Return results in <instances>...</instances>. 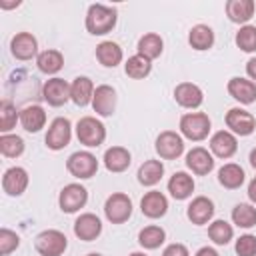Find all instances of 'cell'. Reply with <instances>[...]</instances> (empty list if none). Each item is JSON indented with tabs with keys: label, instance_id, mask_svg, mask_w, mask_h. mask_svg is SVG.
Here are the masks:
<instances>
[{
	"label": "cell",
	"instance_id": "cell-1",
	"mask_svg": "<svg viewBox=\"0 0 256 256\" xmlns=\"http://www.w3.org/2000/svg\"><path fill=\"white\" fill-rule=\"evenodd\" d=\"M118 20L116 8L106 4H92L86 12V30L94 36H104L114 30Z\"/></svg>",
	"mask_w": 256,
	"mask_h": 256
},
{
	"label": "cell",
	"instance_id": "cell-2",
	"mask_svg": "<svg viewBox=\"0 0 256 256\" xmlns=\"http://www.w3.org/2000/svg\"><path fill=\"white\" fill-rule=\"evenodd\" d=\"M210 128H212V122L204 112H186L180 118V132L184 138L192 142L204 140L210 134Z\"/></svg>",
	"mask_w": 256,
	"mask_h": 256
},
{
	"label": "cell",
	"instance_id": "cell-3",
	"mask_svg": "<svg viewBox=\"0 0 256 256\" xmlns=\"http://www.w3.org/2000/svg\"><path fill=\"white\" fill-rule=\"evenodd\" d=\"M76 136L80 144L88 148H96L106 140V126L94 116H84L76 124Z\"/></svg>",
	"mask_w": 256,
	"mask_h": 256
},
{
	"label": "cell",
	"instance_id": "cell-4",
	"mask_svg": "<svg viewBox=\"0 0 256 256\" xmlns=\"http://www.w3.org/2000/svg\"><path fill=\"white\" fill-rule=\"evenodd\" d=\"M34 246H36V252L40 256H62L66 246H68V238L64 232L50 228V230H44L36 236Z\"/></svg>",
	"mask_w": 256,
	"mask_h": 256
},
{
	"label": "cell",
	"instance_id": "cell-5",
	"mask_svg": "<svg viewBox=\"0 0 256 256\" xmlns=\"http://www.w3.org/2000/svg\"><path fill=\"white\" fill-rule=\"evenodd\" d=\"M66 170L74 176V178H80V180H86V178H92L96 172H98V160L92 152L88 150H78L74 154L68 156L66 160Z\"/></svg>",
	"mask_w": 256,
	"mask_h": 256
},
{
	"label": "cell",
	"instance_id": "cell-6",
	"mask_svg": "<svg viewBox=\"0 0 256 256\" xmlns=\"http://www.w3.org/2000/svg\"><path fill=\"white\" fill-rule=\"evenodd\" d=\"M104 214L112 224H124L132 216V200L124 192H114L104 202Z\"/></svg>",
	"mask_w": 256,
	"mask_h": 256
},
{
	"label": "cell",
	"instance_id": "cell-7",
	"mask_svg": "<svg viewBox=\"0 0 256 256\" xmlns=\"http://www.w3.org/2000/svg\"><path fill=\"white\" fill-rule=\"evenodd\" d=\"M88 202V190L82 186V184H66L62 190H60V196H58V204H60V210L66 212V214H74L78 212L80 208H84Z\"/></svg>",
	"mask_w": 256,
	"mask_h": 256
},
{
	"label": "cell",
	"instance_id": "cell-8",
	"mask_svg": "<svg viewBox=\"0 0 256 256\" xmlns=\"http://www.w3.org/2000/svg\"><path fill=\"white\" fill-rule=\"evenodd\" d=\"M70 138H72V124L68 118L64 116H58L50 122L48 126V132H46V146L50 150H62L70 144Z\"/></svg>",
	"mask_w": 256,
	"mask_h": 256
},
{
	"label": "cell",
	"instance_id": "cell-9",
	"mask_svg": "<svg viewBox=\"0 0 256 256\" xmlns=\"http://www.w3.org/2000/svg\"><path fill=\"white\" fill-rule=\"evenodd\" d=\"M224 120L234 136H250L256 130V118L244 108H230Z\"/></svg>",
	"mask_w": 256,
	"mask_h": 256
},
{
	"label": "cell",
	"instance_id": "cell-10",
	"mask_svg": "<svg viewBox=\"0 0 256 256\" xmlns=\"http://www.w3.org/2000/svg\"><path fill=\"white\" fill-rule=\"evenodd\" d=\"M154 148H156V152H158L160 158H164V160H176L184 152V140H182V136L178 132L164 130V132L158 134Z\"/></svg>",
	"mask_w": 256,
	"mask_h": 256
},
{
	"label": "cell",
	"instance_id": "cell-11",
	"mask_svg": "<svg viewBox=\"0 0 256 256\" xmlns=\"http://www.w3.org/2000/svg\"><path fill=\"white\" fill-rule=\"evenodd\" d=\"M42 96L50 106H64L70 100V84L58 76L50 78L42 86Z\"/></svg>",
	"mask_w": 256,
	"mask_h": 256
},
{
	"label": "cell",
	"instance_id": "cell-12",
	"mask_svg": "<svg viewBox=\"0 0 256 256\" xmlns=\"http://www.w3.org/2000/svg\"><path fill=\"white\" fill-rule=\"evenodd\" d=\"M116 90L112 88V86H108V84H100V86H96V90H94V98H92V108H94V112L98 114V116H104V118H108V116H112L114 114V110H116Z\"/></svg>",
	"mask_w": 256,
	"mask_h": 256
},
{
	"label": "cell",
	"instance_id": "cell-13",
	"mask_svg": "<svg viewBox=\"0 0 256 256\" xmlns=\"http://www.w3.org/2000/svg\"><path fill=\"white\" fill-rule=\"evenodd\" d=\"M10 52L16 60H32L38 52V40L30 32H18L10 40Z\"/></svg>",
	"mask_w": 256,
	"mask_h": 256
},
{
	"label": "cell",
	"instance_id": "cell-14",
	"mask_svg": "<svg viewBox=\"0 0 256 256\" xmlns=\"http://www.w3.org/2000/svg\"><path fill=\"white\" fill-rule=\"evenodd\" d=\"M174 100L176 104H180L182 108H188V110H194L198 106H202L204 102V92L200 86L192 84V82H180L176 88H174Z\"/></svg>",
	"mask_w": 256,
	"mask_h": 256
},
{
	"label": "cell",
	"instance_id": "cell-15",
	"mask_svg": "<svg viewBox=\"0 0 256 256\" xmlns=\"http://www.w3.org/2000/svg\"><path fill=\"white\" fill-rule=\"evenodd\" d=\"M74 234L80 240H84V242L96 240L102 234V222H100V218L96 214H92V212L80 214L76 218V222H74Z\"/></svg>",
	"mask_w": 256,
	"mask_h": 256
},
{
	"label": "cell",
	"instance_id": "cell-16",
	"mask_svg": "<svg viewBox=\"0 0 256 256\" xmlns=\"http://www.w3.org/2000/svg\"><path fill=\"white\" fill-rule=\"evenodd\" d=\"M210 150L218 158H232L238 150V140L230 130H218L210 138Z\"/></svg>",
	"mask_w": 256,
	"mask_h": 256
},
{
	"label": "cell",
	"instance_id": "cell-17",
	"mask_svg": "<svg viewBox=\"0 0 256 256\" xmlns=\"http://www.w3.org/2000/svg\"><path fill=\"white\" fill-rule=\"evenodd\" d=\"M140 210L146 218H162L168 212V198L160 192V190H150L142 196L140 200Z\"/></svg>",
	"mask_w": 256,
	"mask_h": 256
},
{
	"label": "cell",
	"instance_id": "cell-18",
	"mask_svg": "<svg viewBox=\"0 0 256 256\" xmlns=\"http://www.w3.org/2000/svg\"><path fill=\"white\" fill-rule=\"evenodd\" d=\"M186 216H188V220H190L192 224L204 226V224H208V222L212 220V216H214V202H212L210 198H206V196H196V198L188 204Z\"/></svg>",
	"mask_w": 256,
	"mask_h": 256
},
{
	"label": "cell",
	"instance_id": "cell-19",
	"mask_svg": "<svg viewBox=\"0 0 256 256\" xmlns=\"http://www.w3.org/2000/svg\"><path fill=\"white\" fill-rule=\"evenodd\" d=\"M228 94L240 102V104H252L256 102V82L242 78V76H234L228 80Z\"/></svg>",
	"mask_w": 256,
	"mask_h": 256
},
{
	"label": "cell",
	"instance_id": "cell-20",
	"mask_svg": "<svg viewBox=\"0 0 256 256\" xmlns=\"http://www.w3.org/2000/svg\"><path fill=\"white\" fill-rule=\"evenodd\" d=\"M28 188V172L22 166H12L2 176V190L8 196H20Z\"/></svg>",
	"mask_w": 256,
	"mask_h": 256
},
{
	"label": "cell",
	"instance_id": "cell-21",
	"mask_svg": "<svg viewBox=\"0 0 256 256\" xmlns=\"http://www.w3.org/2000/svg\"><path fill=\"white\" fill-rule=\"evenodd\" d=\"M186 166H188L194 174L206 176V174H210L212 168H214V158H212V154H210L206 148L194 146V148L186 154Z\"/></svg>",
	"mask_w": 256,
	"mask_h": 256
},
{
	"label": "cell",
	"instance_id": "cell-22",
	"mask_svg": "<svg viewBox=\"0 0 256 256\" xmlns=\"http://www.w3.org/2000/svg\"><path fill=\"white\" fill-rule=\"evenodd\" d=\"M94 90L96 88H94V84L88 76H78L70 84V100L76 106H88V104H92Z\"/></svg>",
	"mask_w": 256,
	"mask_h": 256
},
{
	"label": "cell",
	"instance_id": "cell-23",
	"mask_svg": "<svg viewBox=\"0 0 256 256\" xmlns=\"http://www.w3.org/2000/svg\"><path fill=\"white\" fill-rule=\"evenodd\" d=\"M104 166L108 172H124L128 170L130 162H132V156L128 152V148L124 146H112L104 152Z\"/></svg>",
	"mask_w": 256,
	"mask_h": 256
},
{
	"label": "cell",
	"instance_id": "cell-24",
	"mask_svg": "<svg viewBox=\"0 0 256 256\" xmlns=\"http://www.w3.org/2000/svg\"><path fill=\"white\" fill-rule=\"evenodd\" d=\"M256 12V4L254 0H228L226 2V16L236 22V24H244L254 16Z\"/></svg>",
	"mask_w": 256,
	"mask_h": 256
},
{
	"label": "cell",
	"instance_id": "cell-25",
	"mask_svg": "<svg viewBox=\"0 0 256 256\" xmlns=\"http://www.w3.org/2000/svg\"><path fill=\"white\" fill-rule=\"evenodd\" d=\"M20 124L26 132H40L46 126V112L42 106L32 104L20 110Z\"/></svg>",
	"mask_w": 256,
	"mask_h": 256
},
{
	"label": "cell",
	"instance_id": "cell-26",
	"mask_svg": "<svg viewBox=\"0 0 256 256\" xmlns=\"http://www.w3.org/2000/svg\"><path fill=\"white\" fill-rule=\"evenodd\" d=\"M168 192L176 200H186L194 192V178L186 172H174L168 180Z\"/></svg>",
	"mask_w": 256,
	"mask_h": 256
},
{
	"label": "cell",
	"instance_id": "cell-27",
	"mask_svg": "<svg viewBox=\"0 0 256 256\" xmlns=\"http://www.w3.org/2000/svg\"><path fill=\"white\" fill-rule=\"evenodd\" d=\"M122 58H124L122 48H120L116 42H112V40H104V42H100V44L96 46V60H98L102 66H106V68L118 66V64L122 62Z\"/></svg>",
	"mask_w": 256,
	"mask_h": 256
},
{
	"label": "cell",
	"instance_id": "cell-28",
	"mask_svg": "<svg viewBox=\"0 0 256 256\" xmlns=\"http://www.w3.org/2000/svg\"><path fill=\"white\" fill-rule=\"evenodd\" d=\"M138 182L142 186H156L164 176V164L162 160H146L138 168Z\"/></svg>",
	"mask_w": 256,
	"mask_h": 256
},
{
	"label": "cell",
	"instance_id": "cell-29",
	"mask_svg": "<svg viewBox=\"0 0 256 256\" xmlns=\"http://www.w3.org/2000/svg\"><path fill=\"white\" fill-rule=\"evenodd\" d=\"M244 178H246V174H244L242 166L240 164H234V162H228V164H224L218 170V182L224 188H228V190L240 188L244 184Z\"/></svg>",
	"mask_w": 256,
	"mask_h": 256
},
{
	"label": "cell",
	"instance_id": "cell-30",
	"mask_svg": "<svg viewBox=\"0 0 256 256\" xmlns=\"http://www.w3.org/2000/svg\"><path fill=\"white\" fill-rule=\"evenodd\" d=\"M188 42L194 50H208L214 44V30L206 24H196L188 32Z\"/></svg>",
	"mask_w": 256,
	"mask_h": 256
},
{
	"label": "cell",
	"instance_id": "cell-31",
	"mask_svg": "<svg viewBox=\"0 0 256 256\" xmlns=\"http://www.w3.org/2000/svg\"><path fill=\"white\" fill-rule=\"evenodd\" d=\"M36 66L44 74H56L64 66V56H62L60 50H52V48L50 50H44V52H40L36 56Z\"/></svg>",
	"mask_w": 256,
	"mask_h": 256
},
{
	"label": "cell",
	"instance_id": "cell-32",
	"mask_svg": "<svg viewBox=\"0 0 256 256\" xmlns=\"http://www.w3.org/2000/svg\"><path fill=\"white\" fill-rule=\"evenodd\" d=\"M136 48H138V54H140V56H144V58H148V60H154V58H158V56L162 54L164 42H162V38H160L156 32H148V34L140 36Z\"/></svg>",
	"mask_w": 256,
	"mask_h": 256
},
{
	"label": "cell",
	"instance_id": "cell-33",
	"mask_svg": "<svg viewBox=\"0 0 256 256\" xmlns=\"http://www.w3.org/2000/svg\"><path fill=\"white\" fill-rule=\"evenodd\" d=\"M164 240H166V232H164V228H160L156 224H150V226H146L138 232V244L146 250L160 248L164 244Z\"/></svg>",
	"mask_w": 256,
	"mask_h": 256
},
{
	"label": "cell",
	"instance_id": "cell-34",
	"mask_svg": "<svg viewBox=\"0 0 256 256\" xmlns=\"http://www.w3.org/2000/svg\"><path fill=\"white\" fill-rule=\"evenodd\" d=\"M124 72H126V76H130L134 80H142L152 72V60H148V58H144L140 54H134V56H130L126 60Z\"/></svg>",
	"mask_w": 256,
	"mask_h": 256
},
{
	"label": "cell",
	"instance_id": "cell-35",
	"mask_svg": "<svg viewBox=\"0 0 256 256\" xmlns=\"http://www.w3.org/2000/svg\"><path fill=\"white\" fill-rule=\"evenodd\" d=\"M208 236H210V240H212L214 244L226 246V244L234 238V228H232V224H228L226 220H214V222H210V226H208Z\"/></svg>",
	"mask_w": 256,
	"mask_h": 256
},
{
	"label": "cell",
	"instance_id": "cell-36",
	"mask_svg": "<svg viewBox=\"0 0 256 256\" xmlns=\"http://www.w3.org/2000/svg\"><path fill=\"white\" fill-rule=\"evenodd\" d=\"M232 222L238 228H252L256 226V208L252 204H236L232 208Z\"/></svg>",
	"mask_w": 256,
	"mask_h": 256
},
{
	"label": "cell",
	"instance_id": "cell-37",
	"mask_svg": "<svg viewBox=\"0 0 256 256\" xmlns=\"http://www.w3.org/2000/svg\"><path fill=\"white\" fill-rule=\"evenodd\" d=\"M18 120H20V114L16 112V106L10 100H2L0 102V130H2V134H10V130L16 126Z\"/></svg>",
	"mask_w": 256,
	"mask_h": 256
},
{
	"label": "cell",
	"instance_id": "cell-38",
	"mask_svg": "<svg viewBox=\"0 0 256 256\" xmlns=\"http://www.w3.org/2000/svg\"><path fill=\"white\" fill-rule=\"evenodd\" d=\"M0 152L6 158H18L24 152V140L18 134H2L0 136Z\"/></svg>",
	"mask_w": 256,
	"mask_h": 256
},
{
	"label": "cell",
	"instance_id": "cell-39",
	"mask_svg": "<svg viewBox=\"0 0 256 256\" xmlns=\"http://www.w3.org/2000/svg\"><path fill=\"white\" fill-rule=\"evenodd\" d=\"M236 46L244 52H256V26L246 24L236 32Z\"/></svg>",
	"mask_w": 256,
	"mask_h": 256
},
{
	"label": "cell",
	"instance_id": "cell-40",
	"mask_svg": "<svg viewBox=\"0 0 256 256\" xmlns=\"http://www.w3.org/2000/svg\"><path fill=\"white\" fill-rule=\"evenodd\" d=\"M18 246H20V236L12 232L10 228H2L0 230V256H8Z\"/></svg>",
	"mask_w": 256,
	"mask_h": 256
},
{
	"label": "cell",
	"instance_id": "cell-41",
	"mask_svg": "<svg viewBox=\"0 0 256 256\" xmlns=\"http://www.w3.org/2000/svg\"><path fill=\"white\" fill-rule=\"evenodd\" d=\"M234 250H236L238 256H256V236H252V234H242V236L236 240Z\"/></svg>",
	"mask_w": 256,
	"mask_h": 256
},
{
	"label": "cell",
	"instance_id": "cell-42",
	"mask_svg": "<svg viewBox=\"0 0 256 256\" xmlns=\"http://www.w3.org/2000/svg\"><path fill=\"white\" fill-rule=\"evenodd\" d=\"M162 256H190V252H188V248H186L184 244L174 242V244H168V246L164 248Z\"/></svg>",
	"mask_w": 256,
	"mask_h": 256
},
{
	"label": "cell",
	"instance_id": "cell-43",
	"mask_svg": "<svg viewBox=\"0 0 256 256\" xmlns=\"http://www.w3.org/2000/svg\"><path fill=\"white\" fill-rule=\"evenodd\" d=\"M246 74H248V78L254 82L256 80V58H250L248 62H246Z\"/></svg>",
	"mask_w": 256,
	"mask_h": 256
},
{
	"label": "cell",
	"instance_id": "cell-44",
	"mask_svg": "<svg viewBox=\"0 0 256 256\" xmlns=\"http://www.w3.org/2000/svg\"><path fill=\"white\" fill-rule=\"evenodd\" d=\"M194 256H220V254H218V252H216L212 246H202V248H200V250H198Z\"/></svg>",
	"mask_w": 256,
	"mask_h": 256
},
{
	"label": "cell",
	"instance_id": "cell-45",
	"mask_svg": "<svg viewBox=\"0 0 256 256\" xmlns=\"http://www.w3.org/2000/svg\"><path fill=\"white\" fill-rule=\"evenodd\" d=\"M248 198L256 204V178H252L250 184H248Z\"/></svg>",
	"mask_w": 256,
	"mask_h": 256
},
{
	"label": "cell",
	"instance_id": "cell-46",
	"mask_svg": "<svg viewBox=\"0 0 256 256\" xmlns=\"http://www.w3.org/2000/svg\"><path fill=\"white\" fill-rule=\"evenodd\" d=\"M248 160H250V166L256 170V148H252V150H250V156H248Z\"/></svg>",
	"mask_w": 256,
	"mask_h": 256
},
{
	"label": "cell",
	"instance_id": "cell-47",
	"mask_svg": "<svg viewBox=\"0 0 256 256\" xmlns=\"http://www.w3.org/2000/svg\"><path fill=\"white\" fill-rule=\"evenodd\" d=\"M20 2H0V8H14V6H18Z\"/></svg>",
	"mask_w": 256,
	"mask_h": 256
},
{
	"label": "cell",
	"instance_id": "cell-48",
	"mask_svg": "<svg viewBox=\"0 0 256 256\" xmlns=\"http://www.w3.org/2000/svg\"><path fill=\"white\" fill-rule=\"evenodd\" d=\"M130 256H146V254H144V252H132Z\"/></svg>",
	"mask_w": 256,
	"mask_h": 256
},
{
	"label": "cell",
	"instance_id": "cell-49",
	"mask_svg": "<svg viewBox=\"0 0 256 256\" xmlns=\"http://www.w3.org/2000/svg\"><path fill=\"white\" fill-rule=\"evenodd\" d=\"M86 256H102V254H98V252H90V254H86Z\"/></svg>",
	"mask_w": 256,
	"mask_h": 256
}]
</instances>
